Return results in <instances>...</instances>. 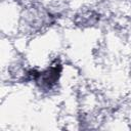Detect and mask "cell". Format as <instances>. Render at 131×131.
Masks as SVG:
<instances>
[{"instance_id":"6da1fadb","label":"cell","mask_w":131,"mask_h":131,"mask_svg":"<svg viewBox=\"0 0 131 131\" xmlns=\"http://www.w3.org/2000/svg\"><path fill=\"white\" fill-rule=\"evenodd\" d=\"M60 72H61L60 64H55L45 72L35 74L34 77H35V80L38 83H41L42 86L51 87L53 84H55L57 82L59 75H60Z\"/></svg>"}]
</instances>
